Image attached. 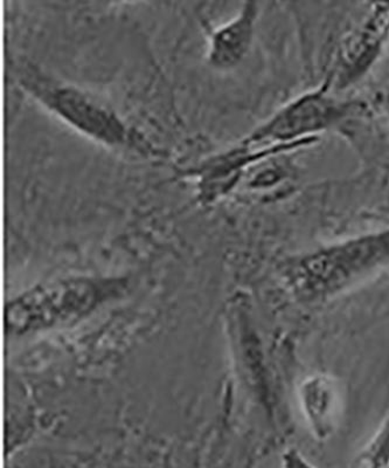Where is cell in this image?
<instances>
[{"mask_svg":"<svg viewBox=\"0 0 389 468\" xmlns=\"http://www.w3.org/2000/svg\"><path fill=\"white\" fill-rule=\"evenodd\" d=\"M258 15V4L247 2L233 19L212 32L208 51L212 67L228 70L241 64L252 48Z\"/></svg>","mask_w":389,"mask_h":468,"instance_id":"6","label":"cell"},{"mask_svg":"<svg viewBox=\"0 0 389 468\" xmlns=\"http://www.w3.org/2000/svg\"><path fill=\"white\" fill-rule=\"evenodd\" d=\"M379 106L382 108L384 116H386L389 121V93L380 95Z\"/></svg>","mask_w":389,"mask_h":468,"instance_id":"10","label":"cell"},{"mask_svg":"<svg viewBox=\"0 0 389 468\" xmlns=\"http://www.w3.org/2000/svg\"><path fill=\"white\" fill-rule=\"evenodd\" d=\"M93 292L81 283H62L29 294L8 311V327L32 329L45 327L79 314L88 307Z\"/></svg>","mask_w":389,"mask_h":468,"instance_id":"5","label":"cell"},{"mask_svg":"<svg viewBox=\"0 0 389 468\" xmlns=\"http://www.w3.org/2000/svg\"><path fill=\"white\" fill-rule=\"evenodd\" d=\"M389 267V229L334 242L287 259L282 275L305 304L339 298Z\"/></svg>","mask_w":389,"mask_h":468,"instance_id":"1","label":"cell"},{"mask_svg":"<svg viewBox=\"0 0 389 468\" xmlns=\"http://www.w3.org/2000/svg\"><path fill=\"white\" fill-rule=\"evenodd\" d=\"M283 468H316L295 449L283 454Z\"/></svg>","mask_w":389,"mask_h":468,"instance_id":"9","label":"cell"},{"mask_svg":"<svg viewBox=\"0 0 389 468\" xmlns=\"http://www.w3.org/2000/svg\"><path fill=\"white\" fill-rule=\"evenodd\" d=\"M18 79L25 91L82 135L114 148L131 144L128 125L95 96L48 77L32 64L20 67Z\"/></svg>","mask_w":389,"mask_h":468,"instance_id":"2","label":"cell"},{"mask_svg":"<svg viewBox=\"0 0 389 468\" xmlns=\"http://www.w3.org/2000/svg\"><path fill=\"white\" fill-rule=\"evenodd\" d=\"M358 461L363 468H389V416L363 447Z\"/></svg>","mask_w":389,"mask_h":468,"instance_id":"8","label":"cell"},{"mask_svg":"<svg viewBox=\"0 0 389 468\" xmlns=\"http://www.w3.org/2000/svg\"><path fill=\"white\" fill-rule=\"evenodd\" d=\"M300 402L309 429L320 441L336 431L342 412L341 388L331 376H310L300 387Z\"/></svg>","mask_w":389,"mask_h":468,"instance_id":"7","label":"cell"},{"mask_svg":"<svg viewBox=\"0 0 389 468\" xmlns=\"http://www.w3.org/2000/svg\"><path fill=\"white\" fill-rule=\"evenodd\" d=\"M388 39L389 2L367 4L339 46L332 75L326 79L331 90H345L362 80L378 62Z\"/></svg>","mask_w":389,"mask_h":468,"instance_id":"4","label":"cell"},{"mask_svg":"<svg viewBox=\"0 0 389 468\" xmlns=\"http://www.w3.org/2000/svg\"><path fill=\"white\" fill-rule=\"evenodd\" d=\"M361 112L362 102L332 95L331 87L325 81L315 90L287 103L242 140L241 144L253 148L311 144L318 140L317 133L337 127Z\"/></svg>","mask_w":389,"mask_h":468,"instance_id":"3","label":"cell"}]
</instances>
